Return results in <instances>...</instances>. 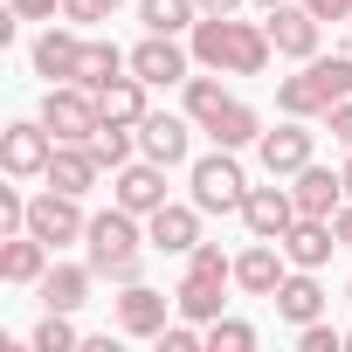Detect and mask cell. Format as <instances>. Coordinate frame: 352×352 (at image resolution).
<instances>
[{
	"label": "cell",
	"mask_w": 352,
	"mask_h": 352,
	"mask_svg": "<svg viewBox=\"0 0 352 352\" xmlns=\"http://www.w3.org/2000/svg\"><path fill=\"white\" fill-rule=\"evenodd\" d=\"M187 49H194L201 69H221V76H263L270 56H276L270 21H235V14H201Z\"/></svg>",
	"instance_id": "6da1fadb"
},
{
	"label": "cell",
	"mask_w": 352,
	"mask_h": 352,
	"mask_svg": "<svg viewBox=\"0 0 352 352\" xmlns=\"http://www.w3.org/2000/svg\"><path fill=\"white\" fill-rule=\"evenodd\" d=\"M138 221H145V214H131V208L111 201L104 214H90V235H83V249H90L83 263H90L97 276H111L118 290L138 283V249H145V228H138Z\"/></svg>",
	"instance_id": "7a4b0ae2"
},
{
	"label": "cell",
	"mask_w": 352,
	"mask_h": 352,
	"mask_svg": "<svg viewBox=\"0 0 352 352\" xmlns=\"http://www.w3.org/2000/svg\"><path fill=\"white\" fill-rule=\"evenodd\" d=\"M187 180H194V208H201V214H242V201H249L242 159H235L228 145H214L208 159H194Z\"/></svg>",
	"instance_id": "3957f363"
},
{
	"label": "cell",
	"mask_w": 352,
	"mask_h": 352,
	"mask_svg": "<svg viewBox=\"0 0 352 352\" xmlns=\"http://www.w3.org/2000/svg\"><path fill=\"white\" fill-rule=\"evenodd\" d=\"M28 235H42L49 249H69V242H83V235H90L83 194H63V187L35 194V201H28Z\"/></svg>",
	"instance_id": "277c9868"
},
{
	"label": "cell",
	"mask_w": 352,
	"mask_h": 352,
	"mask_svg": "<svg viewBox=\"0 0 352 352\" xmlns=\"http://www.w3.org/2000/svg\"><path fill=\"white\" fill-rule=\"evenodd\" d=\"M49 152H56V131L42 118H14L8 131H0V166H8V180H42Z\"/></svg>",
	"instance_id": "5b68a950"
},
{
	"label": "cell",
	"mask_w": 352,
	"mask_h": 352,
	"mask_svg": "<svg viewBox=\"0 0 352 352\" xmlns=\"http://www.w3.org/2000/svg\"><path fill=\"white\" fill-rule=\"evenodd\" d=\"M56 138H90L97 124H104V104H97V90H83V83H49V97H42V111H35Z\"/></svg>",
	"instance_id": "8992f818"
},
{
	"label": "cell",
	"mask_w": 352,
	"mask_h": 352,
	"mask_svg": "<svg viewBox=\"0 0 352 352\" xmlns=\"http://www.w3.org/2000/svg\"><path fill=\"white\" fill-rule=\"evenodd\" d=\"M311 145H318L311 118H283L276 131H263V138H256V159H263L270 180H290V173H304V166H311Z\"/></svg>",
	"instance_id": "52a82bcc"
},
{
	"label": "cell",
	"mask_w": 352,
	"mask_h": 352,
	"mask_svg": "<svg viewBox=\"0 0 352 352\" xmlns=\"http://www.w3.org/2000/svg\"><path fill=\"white\" fill-rule=\"evenodd\" d=\"M194 242H201V208H194V201H187V208L166 201V208L145 214V249H159V256H187Z\"/></svg>",
	"instance_id": "ba28073f"
},
{
	"label": "cell",
	"mask_w": 352,
	"mask_h": 352,
	"mask_svg": "<svg viewBox=\"0 0 352 352\" xmlns=\"http://www.w3.org/2000/svg\"><path fill=\"white\" fill-rule=\"evenodd\" d=\"M318 14L304 8V0H283V8H270V42H276V56H290V63H311L318 56Z\"/></svg>",
	"instance_id": "9c48e42d"
},
{
	"label": "cell",
	"mask_w": 352,
	"mask_h": 352,
	"mask_svg": "<svg viewBox=\"0 0 352 352\" xmlns=\"http://www.w3.org/2000/svg\"><path fill=\"white\" fill-rule=\"evenodd\" d=\"M290 276V256H283V242H249L242 256H235V290H249V297H276V283Z\"/></svg>",
	"instance_id": "30bf717a"
},
{
	"label": "cell",
	"mask_w": 352,
	"mask_h": 352,
	"mask_svg": "<svg viewBox=\"0 0 352 352\" xmlns=\"http://www.w3.org/2000/svg\"><path fill=\"white\" fill-rule=\"evenodd\" d=\"M97 173H104V159L90 152V138H56L42 180H49V187H63V194H90V187H97Z\"/></svg>",
	"instance_id": "8fae6325"
},
{
	"label": "cell",
	"mask_w": 352,
	"mask_h": 352,
	"mask_svg": "<svg viewBox=\"0 0 352 352\" xmlns=\"http://www.w3.org/2000/svg\"><path fill=\"white\" fill-rule=\"evenodd\" d=\"M187 63H194V49L180 35H145L131 49V76H145V83H187Z\"/></svg>",
	"instance_id": "7c38bea8"
},
{
	"label": "cell",
	"mask_w": 352,
	"mask_h": 352,
	"mask_svg": "<svg viewBox=\"0 0 352 352\" xmlns=\"http://www.w3.org/2000/svg\"><path fill=\"white\" fill-rule=\"evenodd\" d=\"M242 221H249V235L283 242V235H290V221H297V194H290V187H249Z\"/></svg>",
	"instance_id": "4fadbf2b"
},
{
	"label": "cell",
	"mask_w": 352,
	"mask_h": 352,
	"mask_svg": "<svg viewBox=\"0 0 352 352\" xmlns=\"http://www.w3.org/2000/svg\"><path fill=\"white\" fill-rule=\"evenodd\" d=\"M290 194H297V214H318V221H331L338 208H345V173H331V166H304V173H290Z\"/></svg>",
	"instance_id": "5bb4252c"
},
{
	"label": "cell",
	"mask_w": 352,
	"mask_h": 352,
	"mask_svg": "<svg viewBox=\"0 0 352 352\" xmlns=\"http://www.w3.org/2000/svg\"><path fill=\"white\" fill-rule=\"evenodd\" d=\"M138 145H145V159H159V166H187V145H194V118L145 111V124H138Z\"/></svg>",
	"instance_id": "9a60e30c"
},
{
	"label": "cell",
	"mask_w": 352,
	"mask_h": 352,
	"mask_svg": "<svg viewBox=\"0 0 352 352\" xmlns=\"http://www.w3.org/2000/svg\"><path fill=\"white\" fill-rule=\"evenodd\" d=\"M111 201H118V208H131V214H152V208H166V166H159V159L118 166V180H111Z\"/></svg>",
	"instance_id": "2e32d148"
},
{
	"label": "cell",
	"mask_w": 352,
	"mask_h": 352,
	"mask_svg": "<svg viewBox=\"0 0 352 352\" xmlns=\"http://www.w3.org/2000/svg\"><path fill=\"white\" fill-rule=\"evenodd\" d=\"M76 63H83V35H76V21L35 35V76H49V83H76Z\"/></svg>",
	"instance_id": "e0dca14e"
},
{
	"label": "cell",
	"mask_w": 352,
	"mask_h": 352,
	"mask_svg": "<svg viewBox=\"0 0 352 352\" xmlns=\"http://www.w3.org/2000/svg\"><path fill=\"white\" fill-rule=\"evenodd\" d=\"M331 249H338V228H331V221H318V214H297V221H290V235H283L290 270H324V263H331Z\"/></svg>",
	"instance_id": "ac0fdd59"
},
{
	"label": "cell",
	"mask_w": 352,
	"mask_h": 352,
	"mask_svg": "<svg viewBox=\"0 0 352 352\" xmlns=\"http://www.w3.org/2000/svg\"><path fill=\"white\" fill-rule=\"evenodd\" d=\"M166 311H173V297H159L152 283H124V297H118V331L159 338V331H166Z\"/></svg>",
	"instance_id": "d6986e66"
},
{
	"label": "cell",
	"mask_w": 352,
	"mask_h": 352,
	"mask_svg": "<svg viewBox=\"0 0 352 352\" xmlns=\"http://www.w3.org/2000/svg\"><path fill=\"white\" fill-rule=\"evenodd\" d=\"M49 256L56 249L42 235H28V228L21 235H0V283H42L49 276Z\"/></svg>",
	"instance_id": "ffe728a7"
},
{
	"label": "cell",
	"mask_w": 352,
	"mask_h": 352,
	"mask_svg": "<svg viewBox=\"0 0 352 352\" xmlns=\"http://www.w3.org/2000/svg\"><path fill=\"white\" fill-rule=\"evenodd\" d=\"M90 283H97L90 263H49V276L35 290H42V311H83L90 304Z\"/></svg>",
	"instance_id": "44dd1931"
},
{
	"label": "cell",
	"mask_w": 352,
	"mask_h": 352,
	"mask_svg": "<svg viewBox=\"0 0 352 352\" xmlns=\"http://www.w3.org/2000/svg\"><path fill=\"white\" fill-rule=\"evenodd\" d=\"M276 318H283V324L324 318V283H318V270H290V276L276 283Z\"/></svg>",
	"instance_id": "7402d4cb"
},
{
	"label": "cell",
	"mask_w": 352,
	"mask_h": 352,
	"mask_svg": "<svg viewBox=\"0 0 352 352\" xmlns=\"http://www.w3.org/2000/svg\"><path fill=\"white\" fill-rule=\"evenodd\" d=\"M221 290H228V276H180V290H173V311L180 318H194V324H214L221 318Z\"/></svg>",
	"instance_id": "603a6c76"
},
{
	"label": "cell",
	"mask_w": 352,
	"mask_h": 352,
	"mask_svg": "<svg viewBox=\"0 0 352 352\" xmlns=\"http://www.w3.org/2000/svg\"><path fill=\"white\" fill-rule=\"evenodd\" d=\"M131 69V56L118 49V42H104V35H83V63H76V83L83 90H104V83H118Z\"/></svg>",
	"instance_id": "cb8c5ba5"
},
{
	"label": "cell",
	"mask_w": 352,
	"mask_h": 352,
	"mask_svg": "<svg viewBox=\"0 0 352 352\" xmlns=\"http://www.w3.org/2000/svg\"><path fill=\"white\" fill-rule=\"evenodd\" d=\"M276 111H283V118H324V111H331V97H324V83L311 76V63L276 83Z\"/></svg>",
	"instance_id": "d4e9b609"
},
{
	"label": "cell",
	"mask_w": 352,
	"mask_h": 352,
	"mask_svg": "<svg viewBox=\"0 0 352 352\" xmlns=\"http://www.w3.org/2000/svg\"><path fill=\"white\" fill-rule=\"evenodd\" d=\"M145 90H152V83L124 69L118 83H104V90H97V104H104V118H111V124H145V111H152V104H145Z\"/></svg>",
	"instance_id": "484cf974"
},
{
	"label": "cell",
	"mask_w": 352,
	"mask_h": 352,
	"mask_svg": "<svg viewBox=\"0 0 352 352\" xmlns=\"http://www.w3.org/2000/svg\"><path fill=\"white\" fill-rule=\"evenodd\" d=\"M138 21H145V35H194L201 0H138Z\"/></svg>",
	"instance_id": "4316f807"
},
{
	"label": "cell",
	"mask_w": 352,
	"mask_h": 352,
	"mask_svg": "<svg viewBox=\"0 0 352 352\" xmlns=\"http://www.w3.org/2000/svg\"><path fill=\"white\" fill-rule=\"evenodd\" d=\"M208 138H214V145H228V152H242V145H256V138H263V118H256L242 97H228V104H221V118L208 124Z\"/></svg>",
	"instance_id": "83f0119b"
},
{
	"label": "cell",
	"mask_w": 352,
	"mask_h": 352,
	"mask_svg": "<svg viewBox=\"0 0 352 352\" xmlns=\"http://www.w3.org/2000/svg\"><path fill=\"white\" fill-rule=\"evenodd\" d=\"M180 90H187V118H194L201 131H208V124L221 118V104H228V90H221V69H208V76H187Z\"/></svg>",
	"instance_id": "f1b7e54d"
},
{
	"label": "cell",
	"mask_w": 352,
	"mask_h": 352,
	"mask_svg": "<svg viewBox=\"0 0 352 352\" xmlns=\"http://www.w3.org/2000/svg\"><path fill=\"white\" fill-rule=\"evenodd\" d=\"M131 131H138V124H111V118H104V124L90 131V152L118 173V166H131Z\"/></svg>",
	"instance_id": "f546056e"
},
{
	"label": "cell",
	"mask_w": 352,
	"mask_h": 352,
	"mask_svg": "<svg viewBox=\"0 0 352 352\" xmlns=\"http://www.w3.org/2000/svg\"><path fill=\"white\" fill-rule=\"evenodd\" d=\"M35 352H76L83 345V331L69 324V311H42V324H35V338H28Z\"/></svg>",
	"instance_id": "4dcf8cb0"
},
{
	"label": "cell",
	"mask_w": 352,
	"mask_h": 352,
	"mask_svg": "<svg viewBox=\"0 0 352 352\" xmlns=\"http://www.w3.org/2000/svg\"><path fill=\"white\" fill-rule=\"evenodd\" d=\"M208 352H256V324L249 318H214L208 324Z\"/></svg>",
	"instance_id": "1f68e13d"
},
{
	"label": "cell",
	"mask_w": 352,
	"mask_h": 352,
	"mask_svg": "<svg viewBox=\"0 0 352 352\" xmlns=\"http://www.w3.org/2000/svg\"><path fill=\"white\" fill-rule=\"evenodd\" d=\"M187 270H194V276H228V283H235V256H221V242H194V249H187Z\"/></svg>",
	"instance_id": "d6a6232c"
},
{
	"label": "cell",
	"mask_w": 352,
	"mask_h": 352,
	"mask_svg": "<svg viewBox=\"0 0 352 352\" xmlns=\"http://www.w3.org/2000/svg\"><path fill=\"white\" fill-rule=\"evenodd\" d=\"M297 352H345V331H331L324 318H311V324H297Z\"/></svg>",
	"instance_id": "836d02e7"
},
{
	"label": "cell",
	"mask_w": 352,
	"mask_h": 352,
	"mask_svg": "<svg viewBox=\"0 0 352 352\" xmlns=\"http://www.w3.org/2000/svg\"><path fill=\"white\" fill-rule=\"evenodd\" d=\"M21 228H28V194L0 187V235H21Z\"/></svg>",
	"instance_id": "e575fe53"
},
{
	"label": "cell",
	"mask_w": 352,
	"mask_h": 352,
	"mask_svg": "<svg viewBox=\"0 0 352 352\" xmlns=\"http://www.w3.org/2000/svg\"><path fill=\"white\" fill-rule=\"evenodd\" d=\"M194 345H208V324L194 331V318H187V324H166V331H159V352H194Z\"/></svg>",
	"instance_id": "d590c367"
},
{
	"label": "cell",
	"mask_w": 352,
	"mask_h": 352,
	"mask_svg": "<svg viewBox=\"0 0 352 352\" xmlns=\"http://www.w3.org/2000/svg\"><path fill=\"white\" fill-rule=\"evenodd\" d=\"M63 21H76V28H97V21H111V8H104V0H63Z\"/></svg>",
	"instance_id": "8d00e7d4"
},
{
	"label": "cell",
	"mask_w": 352,
	"mask_h": 352,
	"mask_svg": "<svg viewBox=\"0 0 352 352\" xmlns=\"http://www.w3.org/2000/svg\"><path fill=\"white\" fill-rule=\"evenodd\" d=\"M324 124H331V138H338V145L352 152V97H338V104L324 111Z\"/></svg>",
	"instance_id": "74e56055"
},
{
	"label": "cell",
	"mask_w": 352,
	"mask_h": 352,
	"mask_svg": "<svg viewBox=\"0 0 352 352\" xmlns=\"http://www.w3.org/2000/svg\"><path fill=\"white\" fill-rule=\"evenodd\" d=\"M8 8H14L21 21H56V14H63V0H8Z\"/></svg>",
	"instance_id": "f35d334b"
},
{
	"label": "cell",
	"mask_w": 352,
	"mask_h": 352,
	"mask_svg": "<svg viewBox=\"0 0 352 352\" xmlns=\"http://www.w3.org/2000/svg\"><path fill=\"white\" fill-rule=\"evenodd\" d=\"M318 21H352V0H304Z\"/></svg>",
	"instance_id": "ab89813d"
},
{
	"label": "cell",
	"mask_w": 352,
	"mask_h": 352,
	"mask_svg": "<svg viewBox=\"0 0 352 352\" xmlns=\"http://www.w3.org/2000/svg\"><path fill=\"white\" fill-rule=\"evenodd\" d=\"M331 228H338V249H352V201H345V208L331 214Z\"/></svg>",
	"instance_id": "60d3db41"
},
{
	"label": "cell",
	"mask_w": 352,
	"mask_h": 352,
	"mask_svg": "<svg viewBox=\"0 0 352 352\" xmlns=\"http://www.w3.org/2000/svg\"><path fill=\"white\" fill-rule=\"evenodd\" d=\"M242 0H201V14H235Z\"/></svg>",
	"instance_id": "b9f144b4"
},
{
	"label": "cell",
	"mask_w": 352,
	"mask_h": 352,
	"mask_svg": "<svg viewBox=\"0 0 352 352\" xmlns=\"http://www.w3.org/2000/svg\"><path fill=\"white\" fill-rule=\"evenodd\" d=\"M338 173H345V201H352V152H345V166H338Z\"/></svg>",
	"instance_id": "7bdbcfd3"
},
{
	"label": "cell",
	"mask_w": 352,
	"mask_h": 352,
	"mask_svg": "<svg viewBox=\"0 0 352 352\" xmlns=\"http://www.w3.org/2000/svg\"><path fill=\"white\" fill-rule=\"evenodd\" d=\"M249 8H263V14H270V8H283V0H249Z\"/></svg>",
	"instance_id": "ee69618b"
},
{
	"label": "cell",
	"mask_w": 352,
	"mask_h": 352,
	"mask_svg": "<svg viewBox=\"0 0 352 352\" xmlns=\"http://www.w3.org/2000/svg\"><path fill=\"white\" fill-rule=\"evenodd\" d=\"M104 8H111V14H118V8H124V0H104Z\"/></svg>",
	"instance_id": "f6af8a7d"
},
{
	"label": "cell",
	"mask_w": 352,
	"mask_h": 352,
	"mask_svg": "<svg viewBox=\"0 0 352 352\" xmlns=\"http://www.w3.org/2000/svg\"><path fill=\"white\" fill-rule=\"evenodd\" d=\"M345 304H352V283H345Z\"/></svg>",
	"instance_id": "bcb514c9"
},
{
	"label": "cell",
	"mask_w": 352,
	"mask_h": 352,
	"mask_svg": "<svg viewBox=\"0 0 352 352\" xmlns=\"http://www.w3.org/2000/svg\"><path fill=\"white\" fill-rule=\"evenodd\" d=\"M345 49H352V35H345Z\"/></svg>",
	"instance_id": "7dc6e473"
}]
</instances>
